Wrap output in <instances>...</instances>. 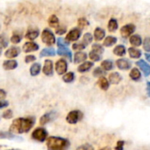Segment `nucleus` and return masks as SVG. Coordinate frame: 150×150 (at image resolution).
<instances>
[{
  "instance_id": "f257e3e1",
  "label": "nucleus",
  "mask_w": 150,
  "mask_h": 150,
  "mask_svg": "<svg viewBox=\"0 0 150 150\" xmlns=\"http://www.w3.org/2000/svg\"><path fill=\"white\" fill-rule=\"evenodd\" d=\"M34 123H35V118L33 116L18 118L12 121L9 130L12 134H25L28 133L33 128Z\"/></svg>"
},
{
  "instance_id": "f03ea898",
  "label": "nucleus",
  "mask_w": 150,
  "mask_h": 150,
  "mask_svg": "<svg viewBox=\"0 0 150 150\" xmlns=\"http://www.w3.org/2000/svg\"><path fill=\"white\" fill-rule=\"evenodd\" d=\"M70 147V142L62 137L49 136L47 139V148L48 150H68Z\"/></svg>"
},
{
  "instance_id": "7ed1b4c3",
  "label": "nucleus",
  "mask_w": 150,
  "mask_h": 150,
  "mask_svg": "<svg viewBox=\"0 0 150 150\" xmlns=\"http://www.w3.org/2000/svg\"><path fill=\"white\" fill-rule=\"evenodd\" d=\"M47 131L44 127H37L32 133V139L38 142H44L47 139Z\"/></svg>"
},
{
  "instance_id": "20e7f679",
  "label": "nucleus",
  "mask_w": 150,
  "mask_h": 150,
  "mask_svg": "<svg viewBox=\"0 0 150 150\" xmlns=\"http://www.w3.org/2000/svg\"><path fill=\"white\" fill-rule=\"evenodd\" d=\"M83 117V114L81 111L79 110H73L71 112H69L66 117V121L69 123V124H71V125H75L76 124L77 122H79L80 120H82Z\"/></svg>"
},
{
  "instance_id": "39448f33",
  "label": "nucleus",
  "mask_w": 150,
  "mask_h": 150,
  "mask_svg": "<svg viewBox=\"0 0 150 150\" xmlns=\"http://www.w3.org/2000/svg\"><path fill=\"white\" fill-rule=\"evenodd\" d=\"M41 40L45 44H47L48 46H52L56 43V40H55L54 33H52L51 30H49L47 28L43 30L42 34H41Z\"/></svg>"
},
{
  "instance_id": "423d86ee",
  "label": "nucleus",
  "mask_w": 150,
  "mask_h": 150,
  "mask_svg": "<svg viewBox=\"0 0 150 150\" xmlns=\"http://www.w3.org/2000/svg\"><path fill=\"white\" fill-rule=\"evenodd\" d=\"M56 118H57L56 112H54V111L48 112L45 113L43 116L40 117V125H46L47 123H50V122L54 121Z\"/></svg>"
},
{
  "instance_id": "0eeeda50",
  "label": "nucleus",
  "mask_w": 150,
  "mask_h": 150,
  "mask_svg": "<svg viewBox=\"0 0 150 150\" xmlns=\"http://www.w3.org/2000/svg\"><path fill=\"white\" fill-rule=\"evenodd\" d=\"M68 63L64 59H60L55 63V70L58 75H63L67 72Z\"/></svg>"
},
{
  "instance_id": "6e6552de",
  "label": "nucleus",
  "mask_w": 150,
  "mask_h": 150,
  "mask_svg": "<svg viewBox=\"0 0 150 150\" xmlns=\"http://www.w3.org/2000/svg\"><path fill=\"white\" fill-rule=\"evenodd\" d=\"M81 33H82V31L79 28H74V29L70 30L69 32L68 35L66 36V40L69 42L77 40L81 36Z\"/></svg>"
},
{
  "instance_id": "1a4fd4ad",
  "label": "nucleus",
  "mask_w": 150,
  "mask_h": 150,
  "mask_svg": "<svg viewBox=\"0 0 150 150\" xmlns=\"http://www.w3.org/2000/svg\"><path fill=\"white\" fill-rule=\"evenodd\" d=\"M135 31V26L133 24H127L120 29V33L124 37H128L130 36Z\"/></svg>"
},
{
  "instance_id": "9d476101",
  "label": "nucleus",
  "mask_w": 150,
  "mask_h": 150,
  "mask_svg": "<svg viewBox=\"0 0 150 150\" xmlns=\"http://www.w3.org/2000/svg\"><path fill=\"white\" fill-rule=\"evenodd\" d=\"M42 71L46 76H53L54 69H53V62L51 60H46L45 61Z\"/></svg>"
},
{
  "instance_id": "9b49d317",
  "label": "nucleus",
  "mask_w": 150,
  "mask_h": 150,
  "mask_svg": "<svg viewBox=\"0 0 150 150\" xmlns=\"http://www.w3.org/2000/svg\"><path fill=\"white\" fill-rule=\"evenodd\" d=\"M39 45L33 41H28L25 42L23 46V51L25 53H29V52H33V51H37L39 49Z\"/></svg>"
},
{
  "instance_id": "f8f14e48",
  "label": "nucleus",
  "mask_w": 150,
  "mask_h": 150,
  "mask_svg": "<svg viewBox=\"0 0 150 150\" xmlns=\"http://www.w3.org/2000/svg\"><path fill=\"white\" fill-rule=\"evenodd\" d=\"M20 48L18 47H11L9 49H7L4 53L5 57L7 58H15L20 54Z\"/></svg>"
},
{
  "instance_id": "ddd939ff",
  "label": "nucleus",
  "mask_w": 150,
  "mask_h": 150,
  "mask_svg": "<svg viewBox=\"0 0 150 150\" xmlns=\"http://www.w3.org/2000/svg\"><path fill=\"white\" fill-rule=\"evenodd\" d=\"M136 65L140 67V69L142 70L144 75L146 76H149L150 75V65L147 63L144 60H140L136 62Z\"/></svg>"
},
{
  "instance_id": "4468645a",
  "label": "nucleus",
  "mask_w": 150,
  "mask_h": 150,
  "mask_svg": "<svg viewBox=\"0 0 150 150\" xmlns=\"http://www.w3.org/2000/svg\"><path fill=\"white\" fill-rule=\"evenodd\" d=\"M116 65L120 69H122V70H127L131 68V63L127 59H123V58L117 60Z\"/></svg>"
},
{
  "instance_id": "2eb2a0df",
  "label": "nucleus",
  "mask_w": 150,
  "mask_h": 150,
  "mask_svg": "<svg viewBox=\"0 0 150 150\" xmlns=\"http://www.w3.org/2000/svg\"><path fill=\"white\" fill-rule=\"evenodd\" d=\"M57 54L59 55H64L67 56V58L71 62L72 61V53L67 47H60L57 50Z\"/></svg>"
},
{
  "instance_id": "dca6fc26",
  "label": "nucleus",
  "mask_w": 150,
  "mask_h": 150,
  "mask_svg": "<svg viewBox=\"0 0 150 150\" xmlns=\"http://www.w3.org/2000/svg\"><path fill=\"white\" fill-rule=\"evenodd\" d=\"M3 67L5 70H12L18 67V62L15 60H8L4 61L3 63Z\"/></svg>"
},
{
  "instance_id": "f3484780",
  "label": "nucleus",
  "mask_w": 150,
  "mask_h": 150,
  "mask_svg": "<svg viewBox=\"0 0 150 150\" xmlns=\"http://www.w3.org/2000/svg\"><path fill=\"white\" fill-rule=\"evenodd\" d=\"M122 76L118 72H113L109 75V82L112 84H118L121 82Z\"/></svg>"
},
{
  "instance_id": "a211bd4d",
  "label": "nucleus",
  "mask_w": 150,
  "mask_h": 150,
  "mask_svg": "<svg viewBox=\"0 0 150 150\" xmlns=\"http://www.w3.org/2000/svg\"><path fill=\"white\" fill-rule=\"evenodd\" d=\"M87 59V54L84 52H77L75 54L74 56V62L75 63H80L84 62Z\"/></svg>"
},
{
  "instance_id": "6ab92c4d",
  "label": "nucleus",
  "mask_w": 150,
  "mask_h": 150,
  "mask_svg": "<svg viewBox=\"0 0 150 150\" xmlns=\"http://www.w3.org/2000/svg\"><path fill=\"white\" fill-rule=\"evenodd\" d=\"M92 67H93V63H92L91 62H85L82 63V64L78 67L77 70H78L80 73H84V72L89 71Z\"/></svg>"
},
{
  "instance_id": "aec40b11",
  "label": "nucleus",
  "mask_w": 150,
  "mask_h": 150,
  "mask_svg": "<svg viewBox=\"0 0 150 150\" xmlns=\"http://www.w3.org/2000/svg\"><path fill=\"white\" fill-rule=\"evenodd\" d=\"M39 34H40V31H39V29H29L28 31H27V33H26V34H25V38L26 39H28V40H34V39H36L38 36H39Z\"/></svg>"
},
{
  "instance_id": "412c9836",
  "label": "nucleus",
  "mask_w": 150,
  "mask_h": 150,
  "mask_svg": "<svg viewBox=\"0 0 150 150\" xmlns=\"http://www.w3.org/2000/svg\"><path fill=\"white\" fill-rule=\"evenodd\" d=\"M40 70H41V65L38 62L36 63H33L31 68H30V74L32 76H38L40 73Z\"/></svg>"
},
{
  "instance_id": "4be33fe9",
  "label": "nucleus",
  "mask_w": 150,
  "mask_h": 150,
  "mask_svg": "<svg viewBox=\"0 0 150 150\" xmlns=\"http://www.w3.org/2000/svg\"><path fill=\"white\" fill-rule=\"evenodd\" d=\"M98 84L99 88L101 90H103V91H107L109 89V81L105 77H104V76L99 77Z\"/></svg>"
},
{
  "instance_id": "5701e85b",
  "label": "nucleus",
  "mask_w": 150,
  "mask_h": 150,
  "mask_svg": "<svg viewBox=\"0 0 150 150\" xmlns=\"http://www.w3.org/2000/svg\"><path fill=\"white\" fill-rule=\"evenodd\" d=\"M0 139H7V140H20L14 134L9 132H0Z\"/></svg>"
},
{
  "instance_id": "b1692460",
  "label": "nucleus",
  "mask_w": 150,
  "mask_h": 150,
  "mask_svg": "<svg viewBox=\"0 0 150 150\" xmlns=\"http://www.w3.org/2000/svg\"><path fill=\"white\" fill-rule=\"evenodd\" d=\"M105 36V32L104 29L100 28V27H97L94 31V37L96 40H101L104 39V37Z\"/></svg>"
},
{
  "instance_id": "393cba45",
  "label": "nucleus",
  "mask_w": 150,
  "mask_h": 150,
  "mask_svg": "<svg viewBox=\"0 0 150 150\" xmlns=\"http://www.w3.org/2000/svg\"><path fill=\"white\" fill-rule=\"evenodd\" d=\"M130 43L134 46V47H139L142 45V37L138 34H134V35H132L130 37Z\"/></svg>"
},
{
  "instance_id": "a878e982",
  "label": "nucleus",
  "mask_w": 150,
  "mask_h": 150,
  "mask_svg": "<svg viewBox=\"0 0 150 150\" xmlns=\"http://www.w3.org/2000/svg\"><path fill=\"white\" fill-rule=\"evenodd\" d=\"M128 53H129V55L132 58H134V59L140 58L142 56V51L140 49L135 48V47H130V48H128Z\"/></svg>"
},
{
  "instance_id": "bb28decb",
  "label": "nucleus",
  "mask_w": 150,
  "mask_h": 150,
  "mask_svg": "<svg viewBox=\"0 0 150 150\" xmlns=\"http://www.w3.org/2000/svg\"><path fill=\"white\" fill-rule=\"evenodd\" d=\"M55 50L53 47H49V48H44L42 49V51L40 54V57H44V56H54L55 54Z\"/></svg>"
},
{
  "instance_id": "cd10ccee",
  "label": "nucleus",
  "mask_w": 150,
  "mask_h": 150,
  "mask_svg": "<svg viewBox=\"0 0 150 150\" xmlns=\"http://www.w3.org/2000/svg\"><path fill=\"white\" fill-rule=\"evenodd\" d=\"M113 53L118 56H123L126 54V47L123 45H119L113 49Z\"/></svg>"
},
{
  "instance_id": "c85d7f7f",
  "label": "nucleus",
  "mask_w": 150,
  "mask_h": 150,
  "mask_svg": "<svg viewBox=\"0 0 150 150\" xmlns=\"http://www.w3.org/2000/svg\"><path fill=\"white\" fill-rule=\"evenodd\" d=\"M130 77H131V79H133L134 81H138V80H140L141 77H142V75H141L140 70H139L138 69H136V68L133 69L131 70V72H130Z\"/></svg>"
},
{
  "instance_id": "c756f323",
  "label": "nucleus",
  "mask_w": 150,
  "mask_h": 150,
  "mask_svg": "<svg viewBox=\"0 0 150 150\" xmlns=\"http://www.w3.org/2000/svg\"><path fill=\"white\" fill-rule=\"evenodd\" d=\"M117 42V38L114 36H108L104 40V46L105 47H112Z\"/></svg>"
},
{
  "instance_id": "7c9ffc66",
  "label": "nucleus",
  "mask_w": 150,
  "mask_h": 150,
  "mask_svg": "<svg viewBox=\"0 0 150 150\" xmlns=\"http://www.w3.org/2000/svg\"><path fill=\"white\" fill-rule=\"evenodd\" d=\"M101 68L105 70V71H108V70H111L113 68V63L112 61L110 60H105L102 62L101 63Z\"/></svg>"
},
{
  "instance_id": "2f4dec72",
  "label": "nucleus",
  "mask_w": 150,
  "mask_h": 150,
  "mask_svg": "<svg viewBox=\"0 0 150 150\" xmlns=\"http://www.w3.org/2000/svg\"><path fill=\"white\" fill-rule=\"evenodd\" d=\"M48 25L53 28H56L59 25V18L55 15H52L48 19Z\"/></svg>"
},
{
  "instance_id": "473e14b6",
  "label": "nucleus",
  "mask_w": 150,
  "mask_h": 150,
  "mask_svg": "<svg viewBox=\"0 0 150 150\" xmlns=\"http://www.w3.org/2000/svg\"><path fill=\"white\" fill-rule=\"evenodd\" d=\"M62 80H63V82H65L67 83H72L75 80V74L73 72H68L65 75H63Z\"/></svg>"
},
{
  "instance_id": "72a5a7b5",
  "label": "nucleus",
  "mask_w": 150,
  "mask_h": 150,
  "mask_svg": "<svg viewBox=\"0 0 150 150\" xmlns=\"http://www.w3.org/2000/svg\"><path fill=\"white\" fill-rule=\"evenodd\" d=\"M118 22L114 18H111L108 23V30L110 32H115L118 29Z\"/></svg>"
},
{
  "instance_id": "f704fd0d",
  "label": "nucleus",
  "mask_w": 150,
  "mask_h": 150,
  "mask_svg": "<svg viewBox=\"0 0 150 150\" xmlns=\"http://www.w3.org/2000/svg\"><path fill=\"white\" fill-rule=\"evenodd\" d=\"M93 38H92V35L90 33H87L83 35V44L86 46V45H89L91 43Z\"/></svg>"
},
{
  "instance_id": "c9c22d12",
  "label": "nucleus",
  "mask_w": 150,
  "mask_h": 150,
  "mask_svg": "<svg viewBox=\"0 0 150 150\" xmlns=\"http://www.w3.org/2000/svg\"><path fill=\"white\" fill-rule=\"evenodd\" d=\"M89 57L91 58V60H92L93 62H98V61H100V59H101V56H100V54H98V53H96L95 51H91V52H90V54H89Z\"/></svg>"
},
{
  "instance_id": "e433bc0d",
  "label": "nucleus",
  "mask_w": 150,
  "mask_h": 150,
  "mask_svg": "<svg viewBox=\"0 0 150 150\" xmlns=\"http://www.w3.org/2000/svg\"><path fill=\"white\" fill-rule=\"evenodd\" d=\"M8 46V39L4 36V34L0 35V48L7 47Z\"/></svg>"
},
{
  "instance_id": "4c0bfd02",
  "label": "nucleus",
  "mask_w": 150,
  "mask_h": 150,
  "mask_svg": "<svg viewBox=\"0 0 150 150\" xmlns=\"http://www.w3.org/2000/svg\"><path fill=\"white\" fill-rule=\"evenodd\" d=\"M105 73V72L102 68H96L95 70L93 71V76L95 77H101V76H104Z\"/></svg>"
},
{
  "instance_id": "58836bf2",
  "label": "nucleus",
  "mask_w": 150,
  "mask_h": 150,
  "mask_svg": "<svg viewBox=\"0 0 150 150\" xmlns=\"http://www.w3.org/2000/svg\"><path fill=\"white\" fill-rule=\"evenodd\" d=\"M2 117H3L4 119H5V120H10V119H11V118L13 117V112H12V110H11V109L5 110V111L3 112V114H2Z\"/></svg>"
},
{
  "instance_id": "ea45409f",
  "label": "nucleus",
  "mask_w": 150,
  "mask_h": 150,
  "mask_svg": "<svg viewBox=\"0 0 150 150\" xmlns=\"http://www.w3.org/2000/svg\"><path fill=\"white\" fill-rule=\"evenodd\" d=\"M22 39V36L19 35V34H17V33H13V35L11 36V41L14 44H17V43H19L20 40Z\"/></svg>"
},
{
  "instance_id": "a19ab883",
  "label": "nucleus",
  "mask_w": 150,
  "mask_h": 150,
  "mask_svg": "<svg viewBox=\"0 0 150 150\" xmlns=\"http://www.w3.org/2000/svg\"><path fill=\"white\" fill-rule=\"evenodd\" d=\"M56 44L59 47H67L69 45V41H67L66 40H64L62 38H58L56 40Z\"/></svg>"
},
{
  "instance_id": "79ce46f5",
  "label": "nucleus",
  "mask_w": 150,
  "mask_h": 150,
  "mask_svg": "<svg viewBox=\"0 0 150 150\" xmlns=\"http://www.w3.org/2000/svg\"><path fill=\"white\" fill-rule=\"evenodd\" d=\"M92 50L95 51L96 53L99 54H103V52H104V48H103L102 46L99 45V44H94V45L92 46Z\"/></svg>"
},
{
  "instance_id": "37998d69",
  "label": "nucleus",
  "mask_w": 150,
  "mask_h": 150,
  "mask_svg": "<svg viewBox=\"0 0 150 150\" xmlns=\"http://www.w3.org/2000/svg\"><path fill=\"white\" fill-rule=\"evenodd\" d=\"M76 150H94V148L91 144L85 143V144H83V145L79 146Z\"/></svg>"
},
{
  "instance_id": "c03bdc74",
  "label": "nucleus",
  "mask_w": 150,
  "mask_h": 150,
  "mask_svg": "<svg viewBox=\"0 0 150 150\" xmlns=\"http://www.w3.org/2000/svg\"><path fill=\"white\" fill-rule=\"evenodd\" d=\"M66 32H67V29H66V27H64V26H57V27L55 28V33H56V34L62 35V34H64Z\"/></svg>"
},
{
  "instance_id": "a18cd8bd",
  "label": "nucleus",
  "mask_w": 150,
  "mask_h": 150,
  "mask_svg": "<svg viewBox=\"0 0 150 150\" xmlns=\"http://www.w3.org/2000/svg\"><path fill=\"white\" fill-rule=\"evenodd\" d=\"M85 47L86 46L83 43H75V44H73L72 48L75 50H83L85 48Z\"/></svg>"
},
{
  "instance_id": "49530a36",
  "label": "nucleus",
  "mask_w": 150,
  "mask_h": 150,
  "mask_svg": "<svg viewBox=\"0 0 150 150\" xmlns=\"http://www.w3.org/2000/svg\"><path fill=\"white\" fill-rule=\"evenodd\" d=\"M144 50L147 52H150V38H146L144 40V44H143Z\"/></svg>"
},
{
  "instance_id": "de8ad7c7",
  "label": "nucleus",
  "mask_w": 150,
  "mask_h": 150,
  "mask_svg": "<svg viewBox=\"0 0 150 150\" xmlns=\"http://www.w3.org/2000/svg\"><path fill=\"white\" fill-rule=\"evenodd\" d=\"M124 144H125L124 141H119L115 146V150H123L124 149Z\"/></svg>"
},
{
  "instance_id": "09e8293b",
  "label": "nucleus",
  "mask_w": 150,
  "mask_h": 150,
  "mask_svg": "<svg viewBox=\"0 0 150 150\" xmlns=\"http://www.w3.org/2000/svg\"><path fill=\"white\" fill-rule=\"evenodd\" d=\"M88 24H89L88 21H87L84 18H79V20H78V25H79L80 27H84V26H86Z\"/></svg>"
},
{
  "instance_id": "8fccbe9b",
  "label": "nucleus",
  "mask_w": 150,
  "mask_h": 150,
  "mask_svg": "<svg viewBox=\"0 0 150 150\" xmlns=\"http://www.w3.org/2000/svg\"><path fill=\"white\" fill-rule=\"evenodd\" d=\"M36 60V57L33 54H30V55H26L25 58V62L26 63H29V62H33Z\"/></svg>"
},
{
  "instance_id": "3c124183",
  "label": "nucleus",
  "mask_w": 150,
  "mask_h": 150,
  "mask_svg": "<svg viewBox=\"0 0 150 150\" xmlns=\"http://www.w3.org/2000/svg\"><path fill=\"white\" fill-rule=\"evenodd\" d=\"M9 105V103L8 101H5V100H0V109L2 108H5Z\"/></svg>"
},
{
  "instance_id": "603ef678",
  "label": "nucleus",
  "mask_w": 150,
  "mask_h": 150,
  "mask_svg": "<svg viewBox=\"0 0 150 150\" xmlns=\"http://www.w3.org/2000/svg\"><path fill=\"white\" fill-rule=\"evenodd\" d=\"M5 97H6L5 91L3 89H0V100H3L4 98H5Z\"/></svg>"
},
{
  "instance_id": "864d4df0",
  "label": "nucleus",
  "mask_w": 150,
  "mask_h": 150,
  "mask_svg": "<svg viewBox=\"0 0 150 150\" xmlns=\"http://www.w3.org/2000/svg\"><path fill=\"white\" fill-rule=\"evenodd\" d=\"M147 91H148V95L150 97V82L147 83Z\"/></svg>"
},
{
  "instance_id": "5fc2aeb1",
  "label": "nucleus",
  "mask_w": 150,
  "mask_h": 150,
  "mask_svg": "<svg viewBox=\"0 0 150 150\" xmlns=\"http://www.w3.org/2000/svg\"><path fill=\"white\" fill-rule=\"evenodd\" d=\"M145 57H146V59L150 62V54H145Z\"/></svg>"
},
{
  "instance_id": "6e6d98bb",
  "label": "nucleus",
  "mask_w": 150,
  "mask_h": 150,
  "mask_svg": "<svg viewBox=\"0 0 150 150\" xmlns=\"http://www.w3.org/2000/svg\"><path fill=\"white\" fill-rule=\"evenodd\" d=\"M99 150H112V149L110 147H105V148H103V149H101Z\"/></svg>"
},
{
  "instance_id": "4d7b16f0",
  "label": "nucleus",
  "mask_w": 150,
  "mask_h": 150,
  "mask_svg": "<svg viewBox=\"0 0 150 150\" xmlns=\"http://www.w3.org/2000/svg\"><path fill=\"white\" fill-rule=\"evenodd\" d=\"M7 150H20V149H7Z\"/></svg>"
},
{
  "instance_id": "13d9d810",
  "label": "nucleus",
  "mask_w": 150,
  "mask_h": 150,
  "mask_svg": "<svg viewBox=\"0 0 150 150\" xmlns=\"http://www.w3.org/2000/svg\"><path fill=\"white\" fill-rule=\"evenodd\" d=\"M3 147H4V146H2V145H0V149H1V148H3Z\"/></svg>"
}]
</instances>
